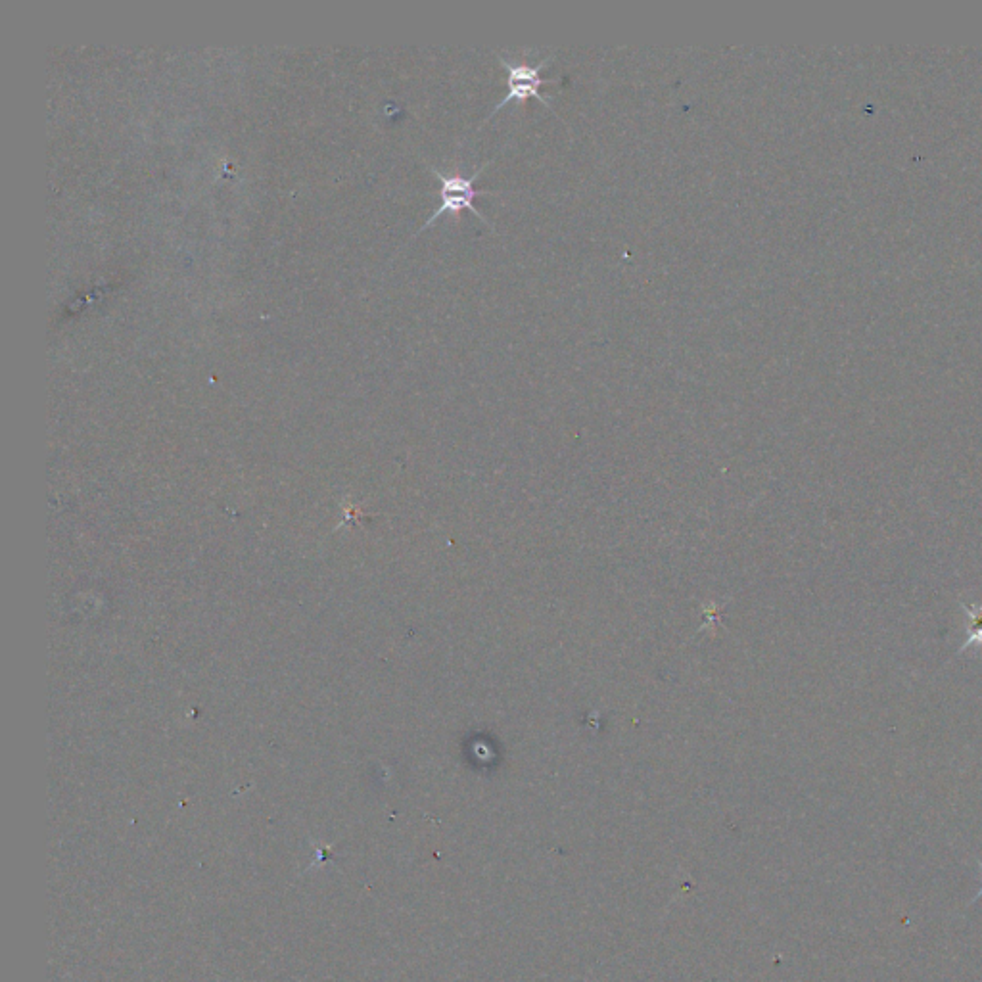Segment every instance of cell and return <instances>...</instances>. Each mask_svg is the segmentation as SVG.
Instances as JSON below:
<instances>
[{"mask_svg":"<svg viewBox=\"0 0 982 982\" xmlns=\"http://www.w3.org/2000/svg\"><path fill=\"white\" fill-rule=\"evenodd\" d=\"M495 56H497V60L501 62V66H503V68L507 70V73H509V77H507V96H505V98H503V100H501V102H499V104H497V106L491 110V114L490 116L486 117V121L495 116L499 110H503V108H505L509 102H513V100H515V102H522V100L532 98V96H534V98H539V100H541V102H543V104H545V106H547V108H549V110L555 114V108H553L551 100H549L545 94L539 93V89H541V87H545V85L561 83V77H555V79H545V77H541V70H543L545 66H549V62L553 60V56H555V54H549L545 60H541V62H539L538 66L518 64V62H515V60L505 58V56H503V54H499V52H495Z\"/></svg>","mask_w":982,"mask_h":982,"instance_id":"6da1fadb","label":"cell"},{"mask_svg":"<svg viewBox=\"0 0 982 982\" xmlns=\"http://www.w3.org/2000/svg\"><path fill=\"white\" fill-rule=\"evenodd\" d=\"M961 610L965 612V618H967V624H965L967 637H965V643L959 647V653H963L973 643L982 645V607H973V605L961 603Z\"/></svg>","mask_w":982,"mask_h":982,"instance_id":"3957f363","label":"cell"},{"mask_svg":"<svg viewBox=\"0 0 982 982\" xmlns=\"http://www.w3.org/2000/svg\"><path fill=\"white\" fill-rule=\"evenodd\" d=\"M977 866H979V869H981V873H982V860H977ZM981 898H982V887H981V890H979V892H977V896H975V898H973V900H971V904H975V902H979V900H981Z\"/></svg>","mask_w":982,"mask_h":982,"instance_id":"277c9868","label":"cell"},{"mask_svg":"<svg viewBox=\"0 0 982 982\" xmlns=\"http://www.w3.org/2000/svg\"><path fill=\"white\" fill-rule=\"evenodd\" d=\"M491 162H493V158H491L490 162H486V164L482 165V167H478V169H476V173H472L470 177H463V175H444V173H442V171H438L436 167H430V171H432V173H434V175L440 179V183H442V187H440V200H442V206H440L438 210L434 211V215H432V217H430V219H428V221L422 225L421 231H424L428 225H432V223H434L438 217H442V215L447 213V211H449V213H459V211L463 210L472 211V213H474V215H476L480 221H484L488 227H491V231H495V227L491 225L490 221H488L484 215H480V211L476 210V208H474V204H472V200H474L476 196L499 194L497 190H478V188L474 187L476 179L482 175V171H484V169H486Z\"/></svg>","mask_w":982,"mask_h":982,"instance_id":"7a4b0ae2","label":"cell"}]
</instances>
